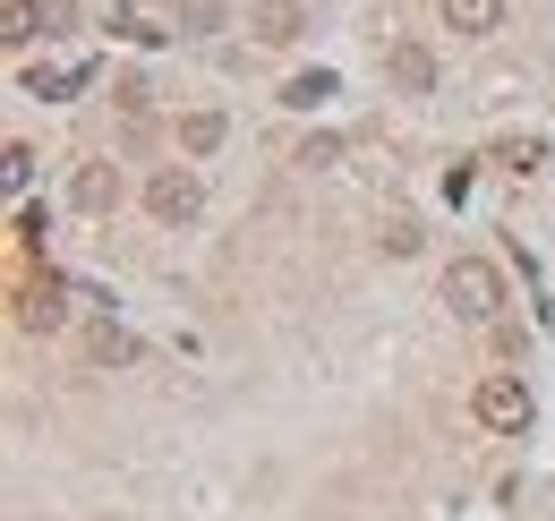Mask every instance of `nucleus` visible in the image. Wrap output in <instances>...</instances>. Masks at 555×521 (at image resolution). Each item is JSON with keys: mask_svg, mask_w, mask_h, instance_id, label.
I'll list each match as a JSON object with an SVG mask.
<instances>
[{"mask_svg": "<svg viewBox=\"0 0 555 521\" xmlns=\"http://www.w3.org/2000/svg\"><path fill=\"white\" fill-rule=\"evenodd\" d=\"M444 300H453V317H495L504 308V274L487 257H453L444 265Z\"/></svg>", "mask_w": 555, "mask_h": 521, "instance_id": "f257e3e1", "label": "nucleus"}, {"mask_svg": "<svg viewBox=\"0 0 555 521\" xmlns=\"http://www.w3.org/2000/svg\"><path fill=\"white\" fill-rule=\"evenodd\" d=\"M470 410H479V428H495V436H521V428H530V385H521V377H487V385L470 393Z\"/></svg>", "mask_w": 555, "mask_h": 521, "instance_id": "f03ea898", "label": "nucleus"}, {"mask_svg": "<svg viewBox=\"0 0 555 521\" xmlns=\"http://www.w3.org/2000/svg\"><path fill=\"white\" fill-rule=\"evenodd\" d=\"M145 205H154V223H189V214L206 205V189H197V171H189V163H171V171H154V180H145Z\"/></svg>", "mask_w": 555, "mask_h": 521, "instance_id": "7ed1b4c3", "label": "nucleus"}, {"mask_svg": "<svg viewBox=\"0 0 555 521\" xmlns=\"http://www.w3.org/2000/svg\"><path fill=\"white\" fill-rule=\"evenodd\" d=\"M61 317H69V282H61V274H43V282L17 291V326H26V333H52Z\"/></svg>", "mask_w": 555, "mask_h": 521, "instance_id": "20e7f679", "label": "nucleus"}, {"mask_svg": "<svg viewBox=\"0 0 555 521\" xmlns=\"http://www.w3.org/2000/svg\"><path fill=\"white\" fill-rule=\"evenodd\" d=\"M69 196H77V214H112V205H120V171H112V163H86Z\"/></svg>", "mask_w": 555, "mask_h": 521, "instance_id": "39448f33", "label": "nucleus"}, {"mask_svg": "<svg viewBox=\"0 0 555 521\" xmlns=\"http://www.w3.org/2000/svg\"><path fill=\"white\" fill-rule=\"evenodd\" d=\"M248 26H257V43H299V26H308V9H299V0H266V9L248 17Z\"/></svg>", "mask_w": 555, "mask_h": 521, "instance_id": "423d86ee", "label": "nucleus"}, {"mask_svg": "<svg viewBox=\"0 0 555 521\" xmlns=\"http://www.w3.org/2000/svg\"><path fill=\"white\" fill-rule=\"evenodd\" d=\"M444 17H453V35H495L504 26V0H444Z\"/></svg>", "mask_w": 555, "mask_h": 521, "instance_id": "0eeeda50", "label": "nucleus"}, {"mask_svg": "<svg viewBox=\"0 0 555 521\" xmlns=\"http://www.w3.org/2000/svg\"><path fill=\"white\" fill-rule=\"evenodd\" d=\"M43 35V0H0V43H35Z\"/></svg>", "mask_w": 555, "mask_h": 521, "instance_id": "6e6552de", "label": "nucleus"}, {"mask_svg": "<svg viewBox=\"0 0 555 521\" xmlns=\"http://www.w3.org/2000/svg\"><path fill=\"white\" fill-rule=\"evenodd\" d=\"M393 86H411V94H427V86H436V61H427L418 43H393Z\"/></svg>", "mask_w": 555, "mask_h": 521, "instance_id": "1a4fd4ad", "label": "nucleus"}, {"mask_svg": "<svg viewBox=\"0 0 555 521\" xmlns=\"http://www.w3.org/2000/svg\"><path fill=\"white\" fill-rule=\"evenodd\" d=\"M325 94H334V77H325V68H299V77L282 86V103H291V112H317Z\"/></svg>", "mask_w": 555, "mask_h": 521, "instance_id": "9d476101", "label": "nucleus"}, {"mask_svg": "<svg viewBox=\"0 0 555 521\" xmlns=\"http://www.w3.org/2000/svg\"><path fill=\"white\" fill-rule=\"evenodd\" d=\"M180 145H189V154H214V145H222V112H189V120H180Z\"/></svg>", "mask_w": 555, "mask_h": 521, "instance_id": "9b49d317", "label": "nucleus"}, {"mask_svg": "<svg viewBox=\"0 0 555 521\" xmlns=\"http://www.w3.org/2000/svg\"><path fill=\"white\" fill-rule=\"evenodd\" d=\"M94 359H103V368H129V359H138V342H129L120 326H94Z\"/></svg>", "mask_w": 555, "mask_h": 521, "instance_id": "f8f14e48", "label": "nucleus"}, {"mask_svg": "<svg viewBox=\"0 0 555 521\" xmlns=\"http://www.w3.org/2000/svg\"><path fill=\"white\" fill-rule=\"evenodd\" d=\"M0 180L26 189V180H35V145H9V154H0Z\"/></svg>", "mask_w": 555, "mask_h": 521, "instance_id": "ddd939ff", "label": "nucleus"}, {"mask_svg": "<svg viewBox=\"0 0 555 521\" xmlns=\"http://www.w3.org/2000/svg\"><path fill=\"white\" fill-rule=\"evenodd\" d=\"M112 26H120V35H129V43H163V26H154V17H145V9H120V17H112Z\"/></svg>", "mask_w": 555, "mask_h": 521, "instance_id": "4468645a", "label": "nucleus"}, {"mask_svg": "<svg viewBox=\"0 0 555 521\" xmlns=\"http://www.w3.org/2000/svg\"><path fill=\"white\" fill-rule=\"evenodd\" d=\"M180 17H189V35H214L222 26V0H180Z\"/></svg>", "mask_w": 555, "mask_h": 521, "instance_id": "2eb2a0df", "label": "nucleus"}, {"mask_svg": "<svg viewBox=\"0 0 555 521\" xmlns=\"http://www.w3.org/2000/svg\"><path fill=\"white\" fill-rule=\"evenodd\" d=\"M69 17H77V0H43V35H61Z\"/></svg>", "mask_w": 555, "mask_h": 521, "instance_id": "dca6fc26", "label": "nucleus"}]
</instances>
